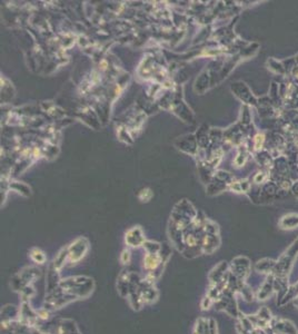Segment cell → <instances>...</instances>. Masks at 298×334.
<instances>
[{
	"mask_svg": "<svg viewBox=\"0 0 298 334\" xmlns=\"http://www.w3.org/2000/svg\"><path fill=\"white\" fill-rule=\"evenodd\" d=\"M271 329L275 334H298L294 322L288 319L274 317L271 321Z\"/></svg>",
	"mask_w": 298,
	"mask_h": 334,
	"instance_id": "cell-10",
	"label": "cell"
},
{
	"mask_svg": "<svg viewBox=\"0 0 298 334\" xmlns=\"http://www.w3.org/2000/svg\"><path fill=\"white\" fill-rule=\"evenodd\" d=\"M279 226L283 230H293L298 226V214H288L285 215L281 222H279Z\"/></svg>",
	"mask_w": 298,
	"mask_h": 334,
	"instance_id": "cell-21",
	"label": "cell"
},
{
	"mask_svg": "<svg viewBox=\"0 0 298 334\" xmlns=\"http://www.w3.org/2000/svg\"><path fill=\"white\" fill-rule=\"evenodd\" d=\"M146 236L144 231L140 228V226H133L132 229H129L126 234H125V243L126 245L130 248H138L144 246V244L146 242Z\"/></svg>",
	"mask_w": 298,
	"mask_h": 334,
	"instance_id": "cell-8",
	"label": "cell"
},
{
	"mask_svg": "<svg viewBox=\"0 0 298 334\" xmlns=\"http://www.w3.org/2000/svg\"><path fill=\"white\" fill-rule=\"evenodd\" d=\"M41 275L40 268L37 266H26L11 279L10 285L14 291L20 292L25 286L32 285Z\"/></svg>",
	"mask_w": 298,
	"mask_h": 334,
	"instance_id": "cell-3",
	"label": "cell"
},
{
	"mask_svg": "<svg viewBox=\"0 0 298 334\" xmlns=\"http://www.w3.org/2000/svg\"><path fill=\"white\" fill-rule=\"evenodd\" d=\"M297 296H298V281L295 284L289 285L287 292H286V294L284 295L282 301L279 302L278 305H284L286 303L294 301Z\"/></svg>",
	"mask_w": 298,
	"mask_h": 334,
	"instance_id": "cell-23",
	"label": "cell"
},
{
	"mask_svg": "<svg viewBox=\"0 0 298 334\" xmlns=\"http://www.w3.org/2000/svg\"><path fill=\"white\" fill-rule=\"evenodd\" d=\"M19 321V309L7 304L2 309V324H10Z\"/></svg>",
	"mask_w": 298,
	"mask_h": 334,
	"instance_id": "cell-16",
	"label": "cell"
},
{
	"mask_svg": "<svg viewBox=\"0 0 298 334\" xmlns=\"http://www.w3.org/2000/svg\"><path fill=\"white\" fill-rule=\"evenodd\" d=\"M140 295L145 305L156 303L159 299V291L156 286V282L146 275L142 276L140 282Z\"/></svg>",
	"mask_w": 298,
	"mask_h": 334,
	"instance_id": "cell-7",
	"label": "cell"
},
{
	"mask_svg": "<svg viewBox=\"0 0 298 334\" xmlns=\"http://www.w3.org/2000/svg\"><path fill=\"white\" fill-rule=\"evenodd\" d=\"M29 258H31L34 263L37 265H43L47 262L46 253L43 249H40L38 247L31 248V250H29Z\"/></svg>",
	"mask_w": 298,
	"mask_h": 334,
	"instance_id": "cell-22",
	"label": "cell"
},
{
	"mask_svg": "<svg viewBox=\"0 0 298 334\" xmlns=\"http://www.w3.org/2000/svg\"><path fill=\"white\" fill-rule=\"evenodd\" d=\"M230 273L243 282H247V279L252 272V264L250 261L246 256H237V258L232 259L229 263Z\"/></svg>",
	"mask_w": 298,
	"mask_h": 334,
	"instance_id": "cell-6",
	"label": "cell"
},
{
	"mask_svg": "<svg viewBox=\"0 0 298 334\" xmlns=\"http://www.w3.org/2000/svg\"><path fill=\"white\" fill-rule=\"evenodd\" d=\"M144 249L146 253H160L163 249V245L158 242H155V241H146L144 244Z\"/></svg>",
	"mask_w": 298,
	"mask_h": 334,
	"instance_id": "cell-24",
	"label": "cell"
},
{
	"mask_svg": "<svg viewBox=\"0 0 298 334\" xmlns=\"http://www.w3.org/2000/svg\"><path fill=\"white\" fill-rule=\"evenodd\" d=\"M19 294L21 296V302L23 301H28L32 299V297L36 294V291L34 289V286L33 284L32 285H27L25 286V288H23L20 292H19Z\"/></svg>",
	"mask_w": 298,
	"mask_h": 334,
	"instance_id": "cell-25",
	"label": "cell"
},
{
	"mask_svg": "<svg viewBox=\"0 0 298 334\" xmlns=\"http://www.w3.org/2000/svg\"><path fill=\"white\" fill-rule=\"evenodd\" d=\"M293 304H294V307H296L298 309V296L293 301Z\"/></svg>",
	"mask_w": 298,
	"mask_h": 334,
	"instance_id": "cell-29",
	"label": "cell"
},
{
	"mask_svg": "<svg viewBox=\"0 0 298 334\" xmlns=\"http://www.w3.org/2000/svg\"><path fill=\"white\" fill-rule=\"evenodd\" d=\"M236 331L238 334H258L260 330L253 324L247 314L241 312L236 319Z\"/></svg>",
	"mask_w": 298,
	"mask_h": 334,
	"instance_id": "cell-15",
	"label": "cell"
},
{
	"mask_svg": "<svg viewBox=\"0 0 298 334\" xmlns=\"http://www.w3.org/2000/svg\"><path fill=\"white\" fill-rule=\"evenodd\" d=\"M248 318L257 329L266 330L270 327L274 315L267 307H261L255 314H248Z\"/></svg>",
	"mask_w": 298,
	"mask_h": 334,
	"instance_id": "cell-9",
	"label": "cell"
},
{
	"mask_svg": "<svg viewBox=\"0 0 298 334\" xmlns=\"http://www.w3.org/2000/svg\"><path fill=\"white\" fill-rule=\"evenodd\" d=\"M230 267L227 262H219V263L216 266H214L210 271V273H208V282H210V284L222 283L228 277Z\"/></svg>",
	"mask_w": 298,
	"mask_h": 334,
	"instance_id": "cell-12",
	"label": "cell"
},
{
	"mask_svg": "<svg viewBox=\"0 0 298 334\" xmlns=\"http://www.w3.org/2000/svg\"><path fill=\"white\" fill-rule=\"evenodd\" d=\"M61 281H62L61 272L56 271L50 264L49 268H48V272H47V275H46V292L47 293H48V292H51L52 290L57 289Z\"/></svg>",
	"mask_w": 298,
	"mask_h": 334,
	"instance_id": "cell-17",
	"label": "cell"
},
{
	"mask_svg": "<svg viewBox=\"0 0 298 334\" xmlns=\"http://www.w3.org/2000/svg\"><path fill=\"white\" fill-rule=\"evenodd\" d=\"M276 266V260L273 259H263L258 261L257 263L255 264L254 270L261 274V275H270V274H273L274 270H275Z\"/></svg>",
	"mask_w": 298,
	"mask_h": 334,
	"instance_id": "cell-18",
	"label": "cell"
},
{
	"mask_svg": "<svg viewBox=\"0 0 298 334\" xmlns=\"http://www.w3.org/2000/svg\"><path fill=\"white\" fill-rule=\"evenodd\" d=\"M220 246L219 233H208L204 231L201 240V250L202 254L212 255L216 252Z\"/></svg>",
	"mask_w": 298,
	"mask_h": 334,
	"instance_id": "cell-14",
	"label": "cell"
},
{
	"mask_svg": "<svg viewBox=\"0 0 298 334\" xmlns=\"http://www.w3.org/2000/svg\"><path fill=\"white\" fill-rule=\"evenodd\" d=\"M152 198H153V193H152V190L148 188L142 189L139 193V200L141 202H148V201H151Z\"/></svg>",
	"mask_w": 298,
	"mask_h": 334,
	"instance_id": "cell-28",
	"label": "cell"
},
{
	"mask_svg": "<svg viewBox=\"0 0 298 334\" xmlns=\"http://www.w3.org/2000/svg\"><path fill=\"white\" fill-rule=\"evenodd\" d=\"M193 334H211L210 318L200 317L196 319L193 327Z\"/></svg>",
	"mask_w": 298,
	"mask_h": 334,
	"instance_id": "cell-20",
	"label": "cell"
},
{
	"mask_svg": "<svg viewBox=\"0 0 298 334\" xmlns=\"http://www.w3.org/2000/svg\"><path fill=\"white\" fill-rule=\"evenodd\" d=\"M130 260H132V253H130L129 248H125L121 256H119V261L123 265H128L130 263Z\"/></svg>",
	"mask_w": 298,
	"mask_h": 334,
	"instance_id": "cell-27",
	"label": "cell"
},
{
	"mask_svg": "<svg viewBox=\"0 0 298 334\" xmlns=\"http://www.w3.org/2000/svg\"><path fill=\"white\" fill-rule=\"evenodd\" d=\"M59 288L66 293L75 296L77 300H85L94 293L96 283L91 276L74 275L62 279Z\"/></svg>",
	"mask_w": 298,
	"mask_h": 334,
	"instance_id": "cell-1",
	"label": "cell"
},
{
	"mask_svg": "<svg viewBox=\"0 0 298 334\" xmlns=\"http://www.w3.org/2000/svg\"><path fill=\"white\" fill-rule=\"evenodd\" d=\"M91 244L86 237H77L68 245V263L70 265H76L87 255Z\"/></svg>",
	"mask_w": 298,
	"mask_h": 334,
	"instance_id": "cell-4",
	"label": "cell"
},
{
	"mask_svg": "<svg viewBox=\"0 0 298 334\" xmlns=\"http://www.w3.org/2000/svg\"><path fill=\"white\" fill-rule=\"evenodd\" d=\"M133 274H134L133 271H129L127 268H125L117 277V284H116L117 292L123 299H127L129 295L130 286H132V281H133Z\"/></svg>",
	"mask_w": 298,
	"mask_h": 334,
	"instance_id": "cell-13",
	"label": "cell"
},
{
	"mask_svg": "<svg viewBox=\"0 0 298 334\" xmlns=\"http://www.w3.org/2000/svg\"><path fill=\"white\" fill-rule=\"evenodd\" d=\"M274 293H277L276 281L274 274H270V275L266 276L264 283L261 284L258 291L256 292V299L259 302H264L268 299H271Z\"/></svg>",
	"mask_w": 298,
	"mask_h": 334,
	"instance_id": "cell-11",
	"label": "cell"
},
{
	"mask_svg": "<svg viewBox=\"0 0 298 334\" xmlns=\"http://www.w3.org/2000/svg\"><path fill=\"white\" fill-rule=\"evenodd\" d=\"M77 301V299L75 296L70 295L68 293H66L64 290H62L61 288L52 290L51 292H48V293L46 294L45 296V300H44V304H43V309L47 310V311L52 313L55 311H58V310H61L65 307L69 305L73 302Z\"/></svg>",
	"mask_w": 298,
	"mask_h": 334,
	"instance_id": "cell-2",
	"label": "cell"
},
{
	"mask_svg": "<svg viewBox=\"0 0 298 334\" xmlns=\"http://www.w3.org/2000/svg\"><path fill=\"white\" fill-rule=\"evenodd\" d=\"M236 297L237 294L232 293V292L226 289L225 293L220 296V299L215 304H214V308H215V310L218 312H225L226 314H228L229 317L237 319L241 311L240 309H238Z\"/></svg>",
	"mask_w": 298,
	"mask_h": 334,
	"instance_id": "cell-5",
	"label": "cell"
},
{
	"mask_svg": "<svg viewBox=\"0 0 298 334\" xmlns=\"http://www.w3.org/2000/svg\"><path fill=\"white\" fill-rule=\"evenodd\" d=\"M214 301L211 299V297H208L206 294L202 296V299L200 301V309L201 311H208L211 308H214Z\"/></svg>",
	"mask_w": 298,
	"mask_h": 334,
	"instance_id": "cell-26",
	"label": "cell"
},
{
	"mask_svg": "<svg viewBox=\"0 0 298 334\" xmlns=\"http://www.w3.org/2000/svg\"><path fill=\"white\" fill-rule=\"evenodd\" d=\"M67 263H68V246H65L56 254L55 259H53V261L51 262V265L56 271L62 272V270Z\"/></svg>",
	"mask_w": 298,
	"mask_h": 334,
	"instance_id": "cell-19",
	"label": "cell"
}]
</instances>
